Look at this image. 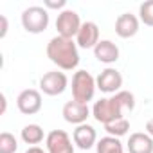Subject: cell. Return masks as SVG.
<instances>
[{"mask_svg":"<svg viewBox=\"0 0 153 153\" xmlns=\"http://www.w3.org/2000/svg\"><path fill=\"white\" fill-rule=\"evenodd\" d=\"M25 153H45L42 148H38V146H31V148H27V151Z\"/></svg>","mask_w":153,"mask_h":153,"instance_id":"obj_25","label":"cell"},{"mask_svg":"<svg viewBox=\"0 0 153 153\" xmlns=\"http://www.w3.org/2000/svg\"><path fill=\"white\" fill-rule=\"evenodd\" d=\"M139 20L144 25L153 27V0H148V2L140 4V7H139Z\"/></svg>","mask_w":153,"mask_h":153,"instance_id":"obj_20","label":"cell"},{"mask_svg":"<svg viewBox=\"0 0 153 153\" xmlns=\"http://www.w3.org/2000/svg\"><path fill=\"white\" fill-rule=\"evenodd\" d=\"M139 27H140V20L131 13H123L115 20V33L119 38H124V40L133 38L139 33Z\"/></svg>","mask_w":153,"mask_h":153,"instance_id":"obj_11","label":"cell"},{"mask_svg":"<svg viewBox=\"0 0 153 153\" xmlns=\"http://www.w3.org/2000/svg\"><path fill=\"white\" fill-rule=\"evenodd\" d=\"M94 56L97 61L105 65H112L119 59V47L112 40H101L94 49Z\"/></svg>","mask_w":153,"mask_h":153,"instance_id":"obj_14","label":"cell"},{"mask_svg":"<svg viewBox=\"0 0 153 153\" xmlns=\"http://www.w3.org/2000/svg\"><path fill=\"white\" fill-rule=\"evenodd\" d=\"M105 130H106V133L110 135V137H123V135H126L128 131H130V121L126 119V117H123V119H117V121H114V123H108V124H105Z\"/></svg>","mask_w":153,"mask_h":153,"instance_id":"obj_18","label":"cell"},{"mask_svg":"<svg viewBox=\"0 0 153 153\" xmlns=\"http://www.w3.org/2000/svg\"><path fill=\"white\" fill-rule=\"evenodd\" d=\"M61 115L67 123L70 124H76V126H79V124H85L87 119L90 117V108L88 105L85 103H79V101H67L63 105V110H61Z\"/></svg>","mask_w":153,"mask_h":153,"instance_id":"obj_7","label":"cell"},{"mask_svg":"<svg viewBox=\"0 0 153 153\" xmlns=\"http://www.w3.org/2000/svg\"><path fill=\"white\" fill-rule=\"evenodd\" d=\"M96 85L105 94H117V92H121V87H123V76L119 70L108 67V68L101 70V74L96 78Z\"/></svg>","mask_w":153,"mask_h":153,"instance_id":"obj_9","label":"cell"},{"mask_svg":"<svg viewBox=\"0 0 153 153\" xmlns=\"http://www.w3.org/2000/svg\"><path fill=\"white\" fill-rule=\"evenodd\" d=\"M20 137H22V140H24L25 144L36 146V144H40V142L43 140L45 133H43V128H42L40 124H27V126L22 128Z\"/></svg>","mask_w":153,"mask_h":153,"instance_id":"obj_16","label":"cell"},{"mask_svg":"<svg viewBox=\"0 0 153 153\" xmlns=\"http://www.w3.org/2000/svg\"><path fill=\"white\" fill-rule=\"evenodd\" d=\"M0 101H2V110H0V114H6V108H7V99H6V96L2 94V96H0Z\"/></svg>","mask_w":153,"mask_h":153,"instance_id":"obj_24","label":"cell"},{"mask_svg":"<svg viewBox=\"0 0 153 153\" xmlns=\"http://www.w3.org/2000/svg\"><path fill=\"white\" fill-rule=\"evenodd\" d=\"M128 153H153V139L148 133H131L126 142Z\"/></svg>","mask_w":153,"mask_h":153,"instance_id":"obj_15","label":"cell"},{"mask_svg":"<svg viewBox=\"0 0 153 153\" xmlns=\"http://www.w3.org/2000/svg\"><path fill=\"white\" fill-rule=\"evenodd\" d=\"M96 151L97 153H124V148H123V142L117 139V137H103L97 140L96 144Z\"/></svg>","mask_w":153,"mask_h":153,"instance_id":"obj_17","label":"cell"},{"mask_svg":"<svg viewBox=\"0 0 153 153\" xmlns=\"http://www.w3.org/2000/svg\"><path fill=\"white\" fill-rule=\"evenodd\" d=\"M72 140L79 149H90L97 144V131L94 126H90L87 123L79 124V126H76V130L72 133Z\"/></svg>","mask_w":153,"mask_h":153,"instance_id":"obj_12","label":"cell"},{"mask_svg":"<svg viewBox=\"0 0 153 153\" xmlns=\"http://www.w3.org/2000/svg\"><path fill=\"white\" fill-rule=\"evenodd\" d=\"M22 27L31 34H40L49 27V11L42 6H31L22 13Z\"/></svg>","mask_w":153,"mask_h":153,"instance_id":"obj_4","label":"cell"},{"mask_svg":"<svg viewBox=\"0 0 153 153\" xmlns=\"http://www.w3.org/2000/svg\"><path fill=\"white\" fill-rule=\"evenodd\" d=\"M81 25H83V22H81L79 15L74 9H63L58 15V18H56L58 36H63V38H70L72 40L74 36H78Z\"/></svg>","mask_w":153,"mask_h":153,"instance_id":"obj_5","label":"cell"},{"mask_svg":"<svg viewBox=\"0 0 153 153\" xmlns=\"http://www.w3.org/2000/svg\"><path fill=\"white\" fill-rule=\"evenodd\" d=\"M18 149V140L13 133L2 131L0 133V153H16Z\"/></svg>","mask_w":153,"mask_h":153,"instance_id":"obj_19","label":"cell"},{"mask_svg":"<svg viewBox=\"0 0 153 153\" xmlns=\"http://www.w3.org/2000/svg\"><path fill=\"white\" fill-rule=\"evenodd\" d=\"M0 22H2V31H0V38H6V34H7V18L4 16V15H0Z\"/></svg>","mask_w":153,"mask_h":153,"instance_id":"obj_22","label":"cell"},{"mask_svg":"<svg viewBox=\"0 0 153 153\" xmlns=\"http://www.w3.org/2000/svg\"><path fill=\"white\" fill-rule=\"evenodd\" d=\"M135 108V96L130 90H121L114 94V97H103L94 103L92 115L97 123L108 124L117 119H123L126 112Z\"/></svg>","mask_w":153,"mask_h":153,"instance_id":"obj_1","label":"cell"},{"mask_svg":"<svg viewBox=\"0 0 153 153\" xmlns=\"http://www.w3.org/2000/svg\"><path fill=\"white\" fill-rule=\"evenodd\" d=\"M45 144H47V151L49 153H74L72 139L63 130L49 131L47 137H45Z\"/></svg>","mask_w":153,"mask_h":153,"instance_id":"obj_10","label":"cell"},{"mask_svg":"<svg viewBox=\"0 0 153 153\" xmlns=\"http://www.w3.org/2000/svg\"><path fill=\"white\" fill-rule=\"evenodd\" d=\"M68 87V78L65 76V72H59V70H51V72H45L40 79V90L45 94V96H59L67 90Z\"/></svg>","mask_w":153,"mask_h":153,"instance_id":"obj_6","label":"cell"},{"mask_svg":"<svg viewBox=\"0 0 153 153\" xmlns=\"http://www.w3.org/2000/svg\"><path fill=\"white\" fill-rule=\"evenodd\" d=\"M42 94L34 88H25L16 97V106L24 115H34L42 110Z\"/></svg>","mask_w":153,"mask_h":153,"instance_id":"obj_8","label":"cell"},{"mask_svg":"<svg viewBox=\"0 0 153 153\" xmlns=\"http://www.w3.org/2000/svg\"><path fill=\"white\" fill-rule=\"evenodd\" d=\"M96 88H97L96 78L90 72H87V70L74 72V76H72V97L76 101L88 105V101L94 99Z\"/></svg>","mask_w":153,"mask_h":153,"instance_id":"obj_3","label":"cell"},{"mask_svg":"<svg viewBox=\"0 0 153 153\" xmlns=\"http://www.w3.org/2000/svg\"><path fill=\"white\" fill-rule=\"evenodd\" d=\"M146 133L153 139V119H149V121L146 123Z\"/></svg>","mask_w":153,"mask_h":153,"instance_id":"obj_23","label":"cell"},{"mask_svg":"<svg viewBox=\"0 0 153 153\" xmlns=\"http://www.w3.org/2000/svg\"><path fill=\"white\" fill-rule=\"evenodd\" d=\"M47 58L61 70H74L79 65L78 43L70 38L54 36L47 43Z\"/></svg>","mask_w":153,"mask_h":153,"instance_id":"obj_2","label":"cell"},{"mask_svg":"<svg viewBox=\"0 0 153 153\" xmlns=\"http://www.w3.org/2000/svg\"><path fill=\"white\" fill-rule=\"evenodd\" d=\"M43 6H45V9H63V7L67 6V2H65V0H58V2H52V0H45Z\"/></svg>","mask_w":153,"mask_h":153,"instance_id":"obj_21","label":"cell"},{"mask_svg":"<svg viewBox=\"0 0 153 153\" xmlns=\"http://www.w3.org/2000/svg\"><path fill=\"white\" fill-rule=\"evenodd\" d=\"M99 27L96 22H83L78 36H76V43L81 49H96L99 43Z\"/></svg>","mask_w":153,"mask_h":153,"instance_id":"obj_13","label":"cell"}]
</instances>
